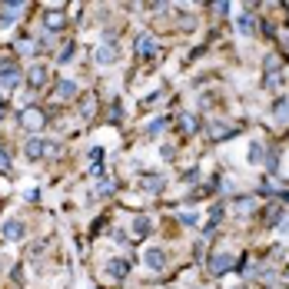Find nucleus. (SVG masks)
Segmentation results:
<instances>
[{"label":"nucleus","instance_id":"obj_21","mask_svg":"<svg viewBox=\"0 0 289 289\" xmlns=\"http://www.w3.org/2000/svg\"><path fill=\"white\" fill-rule=\"evenodd\" d=\"M236 27H240V33H253V17H240V20H236Z\"/></svg>","mask_w":289,"mask_h":289},{"label":"nucleus","instance_id":"obj_15","mask_svg":"<svg viewBox=\"0 0 289 289\" xmlns=\"http://www.w3.org/2000/svg\"><path fill=\"white\" fill-rule=\"evenodd\" d=\"M96 60H100V64H113V60H117V47H113V43L100 47L96 50Z\"/></svg>","mask_w":289,"mask_h":289},{"label":"nucleus","instance_id":"obj_12","mask_svg":"<svg viewBox=\"0 0 289 289\" xmlns=\"http://www.w3.org/2000/svg\"><path fill=\"white\" fill-rule=\"evenodd\" d=\"M146 266H150V269H163V266H166V253H163V249H150V253H146Z\"/></svg>","mask_w":289,"mask_h":289},{"label":"nucleus","instance_id":"obj_7","mask_svg":"<svg viewBox=\"0 0 289 289\" xmlns=\"http://www.w3.org/2000/svg\"><path fill=\"white\" fill-rule=\"evenodd\" d=\"M4 236H7V240H24V223H20V219H7V223H4Z\"/></svg>","mask_w":289,"mask_h":289},{"label":"nucleus","instance_id":"obj_31","mask_svg":"<svg viewBox=\"0 0 289 289\" xmlns=\"http://www.w3.org/2000/svg\"><path fill=\"white\" fill-rule=\"evenodd\" d=\"M282 282H289V269H286V273H282Z\"/></svg>","mask_w":289,"mask_h":289},{"label":"nucleus","instance_id":"obj_30","mask_svg":"<svg viewBox=\"0 0 289 289\" xmlns=\"http://www.w3.org/2000/svg\"><path fill=\"white\" fill-rule=\"evenodd\" d=\"M4 113H7V106H4V103H0V120H4Z\"/></svg>","mask_w":289,"mask_h":289},{"label":"nucleus","instance_id":"obj_9","mask_svg":"<svg viewBox=\"0 0 289 289\" xmlns=\"http://www.w3.org/2000/svg\"><path fill=\"white\" fill-rule=\"evenodd\" d=\"M263 216H266V219H263L266 226H279V219H282V206H279V203H269Z\"/></svg>","mask_w":289,"mask_h":289},{"label":"nucleus","instance_id":"obj_18","mask_svg":"<svg viewBox=\"0 0 289 289\" xmlns=\"http://www.w3.org/2000/svg\"><path fill=\"white\" fill-rule=\"evenodd\" d=\"M219 219H223V206H219V203H216V206L209 209V226H206V233H209V229H213V226L219 223Z\"/></svg>","mask_w":289,"mask_h":289},{"label":"nucleus","instance_id":"obj_16","mask_svg":"<svg viewBox=\"0 0 289 289\" xmlns=\"http://www.w3.org/2000/svg\"><path fill=\"white\" fill-rule=\"evenodd\" d=\"M276 123H289V100L276 103Z\"/></svg>","mask_w":289,"mask_h":289},{"label":"nucleus","instance_id":"obj_2","mask_svg":"<svg viewBox=\"0 0 289 289\" xmlns=\"http://www.w3.org/2000/svg\"><path fill=\"white\" fill-rule=\"evenodd\" d=\"M233 266H236V256H229V253H219V256L209 259V273H213V276H223V273H229Z\"/></svg>","mask_w":289,"mask_h":289},{"label":"nucleus","instance_id":"obj_17","mask_svg":"<svg viewBox=\"0 0 289 289\" xmlns=\"http://www.w3.org/2000/svg\"><path fill=\"white\" fill-rule=\"evenodd\" d=\"M266 169H269V173L279 169V150H269V153H266Z\"/></svg>","mask_w":289,"mask_h":289},{"label":"nucleus","instance_id":"obj_5","mask_svg":"<svg viewBox=\"0 0 289 289\" xmlns=\"http://www.w3.org/2000/svg\"><path fill=\"white\" fill-rule=\"evenodd\" d=\"M209 140H226V137H233V133H236V127H229V123H216V120H213V123H209Z\"/></svg>","mask_w":289,"mask_h":289},{"label":"nucleus","instance_id":"obj_4","mask_svg":"<svg viewBox=\"0 0 289 289\" xmlns=\"http://www.w3.org/2000/svg\"><path fill=\"white\" fill-rule=\"evenodd\" d=\"M24 14V4L20 0H10V4H4V14H0V27H7L14 17H20Z\"/></svg>","mask_w":289,"mask_h":289},{"label":"nucleus","instance_id":"obj_29","mask_svg":"<svg viewBox=\"0 0 289 289\" xmlns=\"http://www.w3.org/2000/svg\"><path fill=\"white\" fill-rule=\"evenodd\" d=\"M279 233H286V236H289V216H282V223H279Z\"/></svg>","mask_w":289,"mask_h":289},{"label":"nucleus","instance_id":"obj_6","mask_svg":"<svg viewBox=\"0 0 289 289\" xmlns=\"http://www.w3.org/2000/svg\"><path fill=\"white\" fill-rule=\"evenodd\" d=\"M106 273H110L113 279H123V276L130 273V263L127 259H106Z\"/></svg>","mask_w":289,"mask_h":289},{"label":"nucleus","instance_id":"obj_11","mask_svg":"<svg viewBox=\"0 0 289 289\" xmlns=\"http://www.w3.org/2000/svg\"><path fill=\"white\" fill-rule=\"evenodd\" d=\"M43 153H47V146H43V140H27V160H40Z\"/></svg>","mask_w":289,"mask_h":289},{"label":"nucleus","instance_id":"obj_19","mask_svg":"<svg viewBox=\"0 0 289 289\" xmlns=\"http://www.w3.org/2000/svg\"><path fill=\"white\" fill-rule=\"evenodd\" d=\"M150 50H153V37H140L137 40V53L143 56V53H150Z\"/></svg>","mask_w":289,"mask_h":289},{"label":"nucleus","instance_id":"obj_27","mask_svg":"<svg viewBox=\"0 0 289 289\" xmlns=\"http://www.w3.org/2000/svg\"><path fill=\"white\" fill-rule=\"evenodd\" d=\"M7 169H10V160H7V153L0 150V173H7Z\"/></svg>","mask_w":289,"mask_h":289},{"label":"nucleus","instance_id":"obj_28","mask_svg":"<svg viewBox=\"0 0 289 289\" xmlns=\"http://www.w3.org/2000/svg\"><path fill=\"white\" fill-rule=\"evenodd\" d=\"M83 117H93V100H90V96L83 100Z\"/></svg>","mask_w":289,"mask_h":289},{"label":"nucleus","instance_id":"obj_20","mask_svg":"<svg viewBox=\"0 0 289 289\" xmlns=\"http://www.w3.org/2000/svg\"><path fill=\"white\" fill-rule=\"evenodd\" d=\"M133 229H137L140 236H143V233H150V219H146V216H137V219H133Z\"/></svg>","mask_w":289,"mask_h":289},{"label":"nucleus","instance_id":"obj_8","mask_svg":"<svg viewBox=\"0 0 289 289\" xmlns=\"http://www.w3.org/2000/svg\"><path fill=\"white\" fill-rule=\"evenodd\" d=\"M27 80H30V87H33V90H37V87H43V83H47V67H43V64H37L30 73H27Z\"/></svg>","mask_w":289,"mask_h":289},{"label":"nucleus","instance_id":"obj_22","mask_svg":"<svg viewBox=\"0 0 289 289\" xmlns=\"http://www.w3.org/2000/svg\"><path fill=\"white\" fill-rule=\"evenodd\" d=\"M163 127H166V117H160V120H153L150 127H146V133H150V137H156V133H160Z\"/></svg>","mask_w":289,"mask_h":289},{"label":"nucleus","instance_id":"obj_24","mask_svg":"<svg viewBox=\"0 0 289 289\" xmlns=\"http://www.w3.org/2000/svg\"><path fill=\"white\" fill-rule=\"evenodd\" d=\"M180 130H183L186 137H190L193 130H196V120H193V117H186V120H183V123H180Z\"/></svg>","mask_w":289,"mask_h":289},{"label":"nucleus","instance_id":"obj_1","mask_svg":"<svg viewBox=\"0 0 289 289\" xmlns=\"http://www.w3.org/2000/svg\"><path fill=\"white\" fill-rule=\"evenodd\" d=\"M20 83V70L14 60H0V87H17Z\"/></svg>","mask_w":289,"mask_h":289},{"label":"nucleus","instance_id":"obj_3","mask_svg":"<svg viewBox=\"0 0 289 289\" xmlns=\"http://www.w3.org/2000/svg\"><path fill=\"white\" fill-rule=\"evenodd\" d=\"M20 127H27V130H43V127H47V117H43L40 110H24V113H20Z\"/></svg>","mask_w":289,"mask_h":289},{"label":"nucleus","instance_id":"obj_10","mask_svg":"<svg viewBox=\"0 0 289 289\" xmlns=\"http://www.w3.org/2000/svg\"><path fill=\"white\" fill-rule=\"evenodd\" d=\"M64 10H47V14H43V24L50 27V30H60V27H64Z\"/></svg>","mask_w":289,"mask_h":289},{"label":"nucleus","instance_id":"obj_13","mask_svg":"<svg viewBox=\"0 0 289 289\" xmlns=\"http://www.w3.org/2000/svg\"><path fill=\"white\" fill-rule=\"evenodd\" d=\"M56 96H60V100L77 96V83H73V80H60V83H56Z\"/></svg>","mask_w":289,"mask_h":289},{"label":"nucleus","instance_id":"obj_25","mask_svg":"<svg viewBox=\"0 0 289 289\" xmlns=\"http://www.w3.org/2000/svg\"><path fill=\"white\" fill-rule=\"evenodd\" d=\"M96 193H103V196H110V193H113V180H100Z\"/></svg>","mask_w":289,"mask_h":289},{"label":"nucleus","instance_id":"obj_14","mask_svg":"<svg viewBox=\"0 0 289 289\" xmlns=\"http://www.w3.org/2000/svg\"><path fill=\"white\" fill-rule=\"evenodd\" d=\"M143 190H146V193H160V190H163V177L146 173V177H143Z\"/></svg>","mask_w":289,"mask_h":289},{"label":"nucleus","instance_id":"obj_26","mask_svg":"<svg viewBox=\"0 0 289 289\" xmlns=\"http://www.w3.org/2000/svg\"><path fill=\"white\" fill-rule=\"evenodd\" d=\"M259 156H263V143H253V146H249V160L256 163Z\"/></svg>","mask_w":289,"mask_h":289},{"label":"nucleus","instance_id":"obj_32","mask_svg":"<svg viewBox=\"0 0 289 289\" xmlns=\"http://www.w3.org/2000/svg\"><path fill=\"white\" fill-rule=\"evenodd\" d=\"M236 289H246V286H236Z\"/></svg>","mask_w":289,"mask_h":289},{"label":"nucleus","instance_id":"obj_23","mask_svg":"<svg viewBox=\"0 0 289 289\" xmlns=\"http://www.w3.org/2000/svg\"><path fill=\"white\" fill-rule=\"evenodd\" d=\"M73 50H77V47H73V43H67V47L60 50V64H70V56H73Z\"/></svg>","mask_w":289,"mask_h":289}]
</instances>
